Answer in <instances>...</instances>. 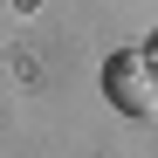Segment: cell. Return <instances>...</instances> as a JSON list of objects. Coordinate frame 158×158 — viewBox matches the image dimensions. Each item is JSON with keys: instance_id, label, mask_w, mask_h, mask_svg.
Masks as SVG:
<instances>
[{"instance_id": "cell-2", "label": "cell", "mask_w": 158, "mask_h": 158, "mask_svg": "<svg viewBox=\"0 0 158 158\" xmlns=\"http://www.w3.org/2000/svg\"><path fill=\"white\" fill-rule=\"evenodd\" d=\"M151 55H158V41H151Z\"/></svg>"}, {"instance_id": "cell-1", "label": "cell", "mask_w": 158, "mask_h": 158, "mask_svg": "<svg viewBox=\"0 0 158 158\" xmlns=\"http://www.w3.org/2000/svg\"><path fill=\"white\" fill-rule=\"evenodd\" d=\"M103 96L131 124H158V55L151 48H124L103 62Z\"/></svg>"}]
</instances>
